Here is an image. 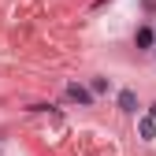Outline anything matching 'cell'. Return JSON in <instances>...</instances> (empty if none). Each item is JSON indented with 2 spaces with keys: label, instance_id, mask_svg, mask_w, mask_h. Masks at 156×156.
Listing matches in <instances>:
<instances>
[{
  "label": "cell",
  "instance_id": "cell-1",
  "mask_svg": "<svg viewBox=\"0 0 156 156\" xmlns=\"http://www.w3.org/2000/svg\"><path fill=\"white\" fill-rule=\"evenodd\" d=\"M67 101H74V104H82V108H89V104H93V93H89L86 86H78V82H71V86H67Z\"/></svg>",
  "mask_w": 156,
  "mask_h": 156
},
{
  "label": "cell",
  "instance_id": "cell-2",
  "mask_svg": "<svg viewBox=\"0 0 156 156\" xmlns=\"http://www.w3.org/2000/svg\"><path fill=\"white\" fill-rule=\"evenodd\" d=\"M134 45H138L141 52H149V48L156 45V30H152V26H138V34H134Z\"/></svg>",
  "mask_w": 156,
  "mask_h": 156
},
{
  "label": "cell",
  "instance_id": "cell-3",
  "mask_svg": "<svg viewBox=\"0 0 156 156\" xmlns=\"http://www.w3.org/2000/svg\"><path fill=\"white\" fill-rule=\"evenodd\" d=\"M119 108L134 115V112H138V93H134V89H119Z\"/></svg>",
  "mask_w": 156,
  "mask_h": 156
},
{
  "label": "cell",
  "instance_id": "cell-4",
  "mask_svg": "<svg viewBox=\"0 0 156 156\" xmlns=\"http://www.w3.org/2000/svg\"><path fill=\"white\" fill-rule=\"evenodd\" d=\"M138 134H141V141H152V138H156V119H152V115L138 119Z\"/></svg>",
  "mask_w": 156,
  "mask_h": 156
},
{
  "label": "cell",
  "instance_id": "cell-5",
  "mask_svg": "<svg viewBox=\"0 0 156 156\" xmlns=\"http://www.w3.org/2000/svg\"><path fill=\"white\" fill-rule=\"evenodd\" d=\"M108 89H112V82H108L104 74H97L93 82H89V93H93V97H101V93H108Z\"/></svg>",
  "mask_w": 156,
  "mask_h": 156
},
{
  "label": "cell",
  "instance_id": "cell-6",
  "mask_svg": "<svg viewBox=\"0 0 156 156\" xmlns=\"http://www.w3.org/2000/svg\"><path fill=\"white\" fill-rule=\"evenodd\" d=\"M149 115H152V119H156V104H152V108H149Z\"/></svg>",
  "mask_w": 156,
  "mask_h": 156
},
{
  "label": "cell",
  "instance_id": "cell-7",
  "mask_svg": "<svg viewBox=\"0 0 156 156\" xmlns=\"http://www.w3.org/2000/svg\"><path fill=\"white\" fill-rule=\"evenodd\" d=\"M152 52H156V45H152Z\"/></svg>",
  "mask_w": 156,
  "mask_h": 156
},
{
  "label": "cell",
  "instance_id": "cell-8",
  "mask_svg": "<svg viewBox=\"0 0 156 156\" xmlns=\"http://www.w3.org/2000/svg\"><path fill=\"white\" fill-rule=\"evenodd\" d=\"M152 30H156V26H152Z\"/></svg>",
  "mask_w": 156,
  "mask_h": 156
}]
</instances>
